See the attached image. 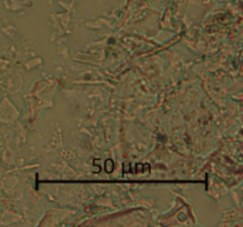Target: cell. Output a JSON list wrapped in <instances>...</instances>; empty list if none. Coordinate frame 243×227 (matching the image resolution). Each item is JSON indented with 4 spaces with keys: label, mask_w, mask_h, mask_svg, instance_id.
Segmentation results:
<instances>
[{
    "label": "cell",
    "mask_w": 243,
    "mask_h": 227,
    "mask_svg": "<svg viewBox=\"0 0 243 227\" xmlns=\"http://www.w3.org/2000/svg\"><path fill=\"white\" fill-rule=\"evenodd\" d=\"M125 172H128V165L127 163L125 165Z\"/></svg>",
    "instance_id": "obj_4"
},
{
    "label": "cell",
    "mask_w": 243,
    "mask_h": 227,
    "mask_svg": "<svg viewBox=\"0 0 243 227\" xmlns=\"http://www.w3.org/2000/svg\"><path fill=\"white\" fill-rule=\"evenodd\" d=\"M105 169H106L107 173H112L113 169H114V162L112 160H107L106 163H105Z\"/></svg>",
    "instance_id": "obj_1"
},
{
    "label": "cell",
    "mask_w": 243,
    "mask_h": 227,
    "mask_svg": "<svg viewBox=\"0 0 243 227\" xmlns=\"http://www.w3.org/2000/svg\"><path fill=\"white\" fill-rule=\"evenodd\" d=\"M150 169H151V166H150V165H148V163H145V165H142V172H147V170H148V172H150Z\"/></svg>",
    "instance_id": "obj_2"
},
{
    "label": "cell",
    "mask_w": 243,
    "mask_h": 227,
    "mask_svg": "<svg viewBox=\"0 0 243 227\" xmlns=\"http://www.w3.org/2000/svg\"><path fill=\"white\" fill-rule=\"evenodd\" d=\"M137 169H138V172H139V170L142 172V165H137Z\"/></svg>",
    "instance_id": "obj_3"
}]
</instances>
